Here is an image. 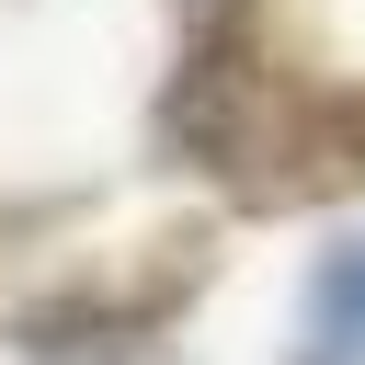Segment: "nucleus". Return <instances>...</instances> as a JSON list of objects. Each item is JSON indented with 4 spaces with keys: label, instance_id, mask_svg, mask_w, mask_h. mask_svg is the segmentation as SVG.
<instances>
[{
    "label": "nucleus",
    "instance_id": "1",
    "mask_svg": "<svg viewBox=\"0 0 365 365\" xmlns=\"http://www.w3.org/2000/svg\"><path fill=\"white\" fill-rule=\"evenodd\" d=\"M171 11H182V46H171V80L148 103V148L171 171L228 182V205H240L262 125L308 80V57L285 46V0H171Z\"/></svg>",
    "mask_w": 365,
    "mask_h": 365
},
{
    "label": "nucleus",
    "instance_id": "2",
    "mask_svg": "<svg viewBox=\"0 0 365 365\" xmlns=\"http://www.w3.org/2000/svg\"><path fill=\"white\" fill-rule=\"evenodd\" d=\"M217 285V217H160L125 251H91L68 274H46L34 297H11V354L23 365H148L194 297Z\"/></svg>",
    "mask_w": 365,
    "mask_h": 365
},
{
    "label": "nucleus",
    "instance_id": "3",
    "mask_svg": "<svg viewBox=\"0 0 365 365\" xmlns=\"http://www.w3.org/2000/svg\"><path fill=\"white\" fill-rule=\"evenodd\" d=\"M285 365H365V228L331 240L297 285V331H285Z\"/></svg>",
    "mask_w": 365,
    "mask_h": 365
}]
</instances>
